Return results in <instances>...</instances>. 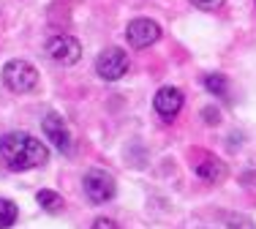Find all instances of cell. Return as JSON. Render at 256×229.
I'll list each match as a JSON object with an SVG mask.
<instances>
[{
	"mask_svg": "<svg viewBox=\"0 0 256 229\" xmlns=\"http://www.w3.org/2000/svg\"><path fill=\"white\" fill-rule=\"evenodd\" d=\"M82 188H84V194H88V200L93 204L109 202L114 194H118V183H114V178L106 170H90L82 180Z\"/></svg>",
	"mask_w": 256,
	"mask_h": 229,
	"instance_id": "cell-3",
	"label": "cell"
},
{
	"mask_svg": "<svg viewBox=\"0 0 256 229\" xmlns=\"http://www.w3.org/2000/svg\"><path fill=\"white\" fill-rule=\"evenodd\" d=\"M126 38H128V44H131L134 50H144V46L156 44V41L161 38V28H158L153 20H144V16H139V20H131V22H128Z\"/></svg>",
	"mask_w": 256,
	"mask_h": 229,
	"instance_id": "cell-6",
	"label": "cell"
},
{
	"mask_svg": "<svg viewBox=\"0 0 256 229\" xmlns=\"http://www.w3.org/2000/svg\"><path fill=\"white\" fill-rule=\"evenodd\" d=\"M0 158L8 170L14 172H25L36 170L50 158V150L44 142H38L36 136L25 134V131H11L0 140Z\"/></svg>",
	"mask_w": 256,
	"mask_h": 229,
	"instance_id": "cell-1",
	"label": "cell"
},
{
	"mask_svg": "<svg viewBox=\"0 0 256 229\" xmlns=\"http://www.w3.org/2000/svg\"><path fill=\"white\" fill-rule=\"evenodd\" d=\"M204 120H212V123H216V120H218V112H216V110H207V112H204Z\"/></svg>",
	"mask_w": 256,
	"mask_h": 229,
	"instance_id": "cell-16",
	"label": "cell"
},
{
	"mask_svg": "<svg viewBox=\"0 0 256 229\" xmlns=\"http://www.w3.org/2000/svg\"><path fill=\"white\" fill-rule=\"evenodd\" d=\"M153 106L164 120H174L178 112L182 110V93L178 88H161L153 98Z\"/></svg>",
	"mask_w": 256,
	"mask_h": 229,
	"instance_id": "cell-8",
	"label": "cell"
},
{
	"mask_svg": "<svg viewBox=\"0 0 256 229\" xmlns=\"http://www.w3.org/2000/svg\"><path fill=\"white\" fill-rule=\"evenodd\" d=\"M196 8H202V11H216V8H221L226 0H191Z\"/></svg>",
	"mask_w": 256,
	"mask_h": 229,
	"instance_id": "cell-14",
	"label": "cell"
},
{
	"mask_svg": "<svg viewBox=\"0 0 256 229\" xmlns=\"http://www.w3.org/2000/svg\"><path fill=\"white\" fill-rule=\"evenodd\" d=\"M3 85L11 93H30L38 85V71L28 60H8L3 68Z\"/></svg>",
	"mask_w": 256,
	"mask_h": 229,
	"instance_id": "cell-2",
	"label": "cell"
},
{
	"mask_svg": "<svg viewBox=\"0 0 256 229\" xmlns=\"http://www.w3.org/2000/svg\"><path fill=\"white\" fill-rule=\"evenodd\" d=\"M41 128H44V134L50 136V142L60 150V153H68V148H71V136H68V128H66L63 118H60L58 112L44 114V120H41Z\"/></svg>",
	"mask_w": 256,
	"mask_h": 229,
	"instance_id": "cell-7",
	"label": "cell"
},
{
	"mask_svg": "<svg viewBox=\"0 0 256 229\" xmlns=\"http://www.w3.org/2000/svg\"><path fill=\"white\" fill-rule=\"evenodd\" d=\"M16 221V204L11 200H0V229L14 226Z\"/></svg>",
	"mask_w": 256,
	"mask_h": 229,
	"instance_id": "cell-12",
	"label": "cell"
},
{
	"mask_svg": "<svg viewBox=\"0 0 256 229\" xmlns=\"http://www.w3.org/2000/svg\"><path fill=\"white\" fill-rule=\"evenodd\" d=\"M96 71H98L101 80L106 82H114L120 80V76L128 71V58L123 50H118V46H109V50H104L98 60H96Z\"/></svg>",
	"mask_w": 256,
	"mask_h": 229,
	"instance_id": "cell-5",
	"label": "cell"
},
{
	"mask_svg": "<svg viewBox=\"0 0 256 229\" xmlns=\"http://www.w3.org/2000/svg\"><path fill=\"white\" fill-rule=\"evenodd\" d=\"M196 174L202 180L218 183V180L226 178V164H224L221 158H216V156H210V158H204V161H199V164H196Z\"/></svg>",
	"mask_w": 256,
	"mask_h": 229,
	"instance_id": "cell-9",
	"label": "cell"
},
{
	"mask_svg": "<svg viewBox=\"0 0 256 229\" xmlns=\"http://www.w3.org/2000/svg\"><path fill=\"white\" fill-rule=\"evenodd\" d=\"M93 229H120V226L114 224L112 218H96L93 221Z\"/></svg>",
	"mask_w": 256,
	"mask_h": 229,
	"instance_id": "cell-15",
	"label": "cell"
},
{
	"mask_svg": "<svg viewBox=\"0 0 256 229\" xmlns=\"http://www.w3.org/2000/svg\"><path fill=\"white\" fill-rule=\"evenodd\" d=\"M226 226H229V229H256V226H254V221L248 218V216H232Z\"/></svg>",
	"mask_w": 256,
	"mask_h": 229,
	"instance_id": "cell-13",
	"label": "cell"
},
{
	"mask_svg": "<svg viewBox=\"0 0 256 229\" xmlns=\"http://www.w3.org/2000/svg\"><path fill=\"white\" fill-rule=\"evenodd\" d=\"M226 85H229V82H226V76H224V74H210V76H204V88L210 90V93L221 96V98H226V93H229Z\"/></svg>",
	"mask_w": 256,
	"mask_h": 229,
	"instance_id": "cell-11",
	"label": "cell"
},
{
	"mask_svg": "<svg viewBox=\"0 0 256 229\" xmlns=\"http://www.w3.org/2000/svg\"><path fill=\"white\" fill-rule=\"evenodd\" d=\"M36 200H38V204H41L44 210H50V213H58V210H63V196L54 194V191H50V188L38 191V194H36Z\"/></svg>",
	"mask_w": 256,
	"mask_h": 229,
	"instance_id": "cell-10",
	"label": "cell"
},
{
	"mask_svg": "<svg viewBox=\"0 0 256 229\" xmlns=\"http://www.w3.org/2000/svg\"><path fill=\"white\" fill-rule=\"evenodd\" d=\"M46 55H50L54 63L60 66H74L79 58H82V44L74 38V36H52L50 41H46Z\"/></svg>",
	"mask_w": 256,
	"mask_h": 229,
	"instance_id": "cell-4",
	"label": "cell"
}]
</instances>
